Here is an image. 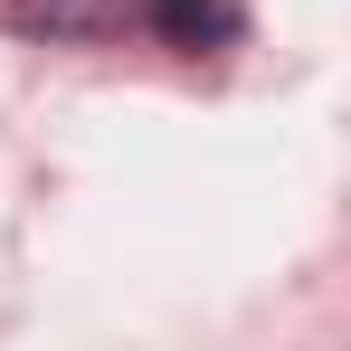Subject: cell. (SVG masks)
Instances as JSON below:
<instances>
[{
    "label": "cell",
    "mask_w": 351,
    "mask_h": 351,
    "mask_svg": "<svg viewBox=\"0 0 351 351\" xmlns=\"http://www.w3.org/2000/svg\"><path fill=\"white\" fill-rule=\"evenodd\" d=\"M10 19L29 38H114L123 19H143V0H10Z\"/></svg>",
    "instance_id": "6da1fadb"
},
{
    "label": "cell",
    "mask_w": 351,
    "mask_h": 351,
    "mask_svg": "<svg viewBox=\"0 0 351 351\" xmlns=\"http://www.w3.org/2000/svg\"><path fill=\"white\" fill-rule=\"evenodd\" d=\"M143 10H152V29H162V38H180V48L228 38V10H219V0H143Z\"/></svg>",
    "instance_id": "7a4b0ae2"
}]
</instances>
